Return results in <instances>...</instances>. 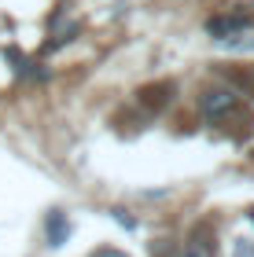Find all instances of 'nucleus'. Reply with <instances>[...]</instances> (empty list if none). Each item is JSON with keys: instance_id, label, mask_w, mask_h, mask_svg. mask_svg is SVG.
Listing matches in <instances>:
<instances>
[{"instance_id": "nucleus-6", "label": "nucleus", "mask_w": 254, "mask_h": 257, "mask_svg": "<svg viewBox=\"0 0 254 257\" xmlns=\"http://www.w3.org/2000/svg\"><path fill=\"white\" fill-rule=\"evenodd\" d=\"M96 257H125V253H122V250H100Z\"/></svg>"}, {"instance_id": "nucleus-5", "label": "nucleus", "mask_w": 254, "mask_h": 257, "mask_svg": "<svg viewBox=\"0 0 254 257\" xmlns=\"http://www.w3.org/2000/svg\"><path fill=\"white\" fill-rule=\"evenodd\" d=\"M236 257H254V246H250V242H239V246H236Z\"/></svg>"}, {"instance_id": "nucleus-1", "label": "nucleus", "mask_w": 254, "mask_h": 257, "mask_svg": "<svg viewBox=\"0 0 254 257\" xmlns=\"http://www.w3.org/2000/svg\"><path fill=\"white\" fill-rule=\"evenodd\" d=\"M236 107V92H228V88H214V92H206V96L199 99V110H203V118H221V114H228Z\"/></svg>"}, {"instance_id": "nucleus-2", "label": "nucleus", "mask_w": 254, "mask_h": 257, "mask_svg": "<svg viewBox=\"0 0 254 257\" xmlns=\"http://www.w3.org/2000/svg\"><path fill=\"white\" fill-rule=\"evenodd\" d=\"M206 30H210L217 41H232V37H239V33H247V30H250V19H247V15L210 19V22H206Z\"/></svg>"}, {"instance_id": "nucleus-4", "label": "nucleus", "mask_w": 254, "mask_h": 257, "mask_svg": "<svg viewBox=\"0 0 254 257\" xmlns=\"http://www.w3.org/2000/svg\"><path fill=\"white\" fill-rule=\"evenodd\" d=\"M184 257H214V242L206 235H192L188 246H184Z\"/></svg>"}, {"instance_id": "nucleus-3", "label": "nucleus", "mask_w": 254, "mask_h": 257, "mask_svg": "<svg viewBox=\"0 0 254 257\" xmlns=\"http://www.w3.org/2000/svg\"><path fill=\"white\" fill-rule=\"evenodd\" d=\"M66 235H70L66 217H63V213H52V217H48V242H52V246H63Z\"/></svg>"}]
</instances>
